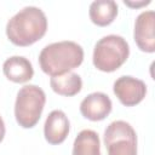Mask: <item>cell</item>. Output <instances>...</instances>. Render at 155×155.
I'll return each instance as SVG.
<instances>
[{"label": "cell", "mask_w": 155, "mask_h": 155, "mask_svg": "<svg viewBox=\"0 0 155 155\" xmlns=\"http://www.w3.org/2000/svg\"><path fill=\"white\" fill-rule=\"evenodd\" d=\"M117 4L113 0H96L91 2L88 16L93 24L107 27L114 22L117 16Z\"/></svg>", "instance_id": "8fae6325"}, {"label": "cell", "mask_w": 155, "mask_h": 155, "mask_svg": "<svg viewBox=\"0 0 155 155\" xmlns=\"http://www.w3.org/2000/svg\"><path fill=\"white\" fill-rule=\"evenodd\" d=\"M113 91L121 104L125 107H134L144 99L147 94V85L140 79L124 75L115 80Z\"/></svg>", "instance_id": "8992f818"}, {"label": "cell", "mask_w": 155, "mask_h": 155, "mask_svg": "<svg viewBox=\"0 0 155 155\" xmlns=\"http://www.w3.org/2000/svg\"><path fill=\"white\" fill-rule=\"evenodd\" d=\"M124 4L125 5H127V6H130V7H132V8H138V7H142V6H147V5H149L150 4V0H147V1H139V2H133V1H124Z\"/></svg>", "instance_id": "5bb4252c"}, {"label": "cell", "mask_w": 155, "mask_h": 155, "mask_svg": "<svg viewBox=\"0 0 155 155\" xmlns=\"http://www.w3.org/2000/svg\"><path fill=\"white\" fill-rule=\"evenodd\" d=\"M2 71L7 80L16 84H24L33 79L34 69L30 61L23 56H12L2 64Z\"/></svg>", "instance_id": "30bf717a"}, {"label": "cell", "mask_w": 155, "mask_h": 155, "mask_svg": "<svg viewBox=\"0 0 155 155\" xmlns=\"http://www.w3.org/2000/svg\"><path fill=\"white\" fill-rule=\"evenodd\" d=\"M46 103V94L36 85H24L17 93L15 117L23 128H33L40 120Z\"/></svg>", "instance_id": "277c9868"}, {"label": "cell", "mask_w": 155, "mask_h": 155, "mask_svg": "<svg viewBox=\"0 0 155 155\" xmlns=\"http://www.w3.org/2000/svg\"><path fill=\"white\" fill-rule=\"evenodd\" d=\"M50 86L53 92L64 97H73L78 94L82 88V80L79 74L69 71L58 76H52Z\"/></svg>", "instance_id": "7c38bea8"}, {"label": "cell", "mask_w": 155, "mask_h": 155, "mask_svg": "<svg viewBox=\"0 0 155 155\" xmlns=\"http://www.w3.org/2000/svg\"><path fill=\"white\" fill-rule=\"evenodd\" d=\"M130 56V45L120 35L110 34L99 39L93 48V65L104 73L117 70Z\"/></svg>", "instance_id": "3957f363"}, {"label": "cell", "mask_w": 155, "mask_h": 155, "mask_svg": "<svg viewBox=\"0 0 155 155\" xmlns=\"http://www.w3.org/2000/svg\"><path fill=\"white\" fill-rule=\"evenodd\" d=\"M70 131V122L68 116L62 110H52L44 125V136L46 142L52 145L61 144L65 140Z\"/></svg>", "instance_id": "9c48e42d"}, {"label": "cell", "mask_w": 155, "mask_h": 155, "mask_svg": "<svg viewBox=\"0 0 155 155\" xmlns=\"http://www.w3.org/2000/svg\"><path fill=\"white\" fill-rule=\"evenodd\" d=\"M155 12L153 10L139 13L134 22L133 39L138 48L143 52H155Z\"/></svg>", "instance_id": "52a82bcc"}, {"label": "cell", "mask_w": 155, "mask_h": 155, "mask_svg": "<svg viewBox=\"0 0 155 155\" xmlns=\"http://www.w3.org/2000/svg\"><path fill=\"white\" fill-rule=\"evenodd\" d=\"M108 155H137V133L124 120L110 122L104 131Z\"/></svg>", "instance_id": "5b68a950"}, {"label": "cell", "mask_w": 155, "mask_h": 155, "mask_svg": "<svg viewBox=\"0 0 155 155\" xmlns=\"http://www.w3.org/2000/svg\"><path fill=\"white\" fill-rule=\"evenodd\" d=\"M71 155H101V140L98 133L92 130L80 131L74 139Z\"/></svg>", "instance_id": "4fadbf2b"}, {"label": "cell", "mask_w": 155, "mask_h": 155, "mask_svg": "<svg viewBox=\"0 0 155 155\" xmlns=\"http://www.w3.org/2000/svg\"><path fill=\"white\" fill-rule=\"evenodd\" d=\"M47 30V18L36 6H25L11 17L6 24V36L16 46L25 47L44 38Z\"/></svg>", "instance_id": "6da1fadb"}, {"label": "cell", "mask_w": 155, "mask_h": 155, "mask_svg": "<svg viewBox=\"0 0 155 155\" xmlns=\"http://www.w3.org/2000/svg\"><path fill=\"white\" fill-rule=\"evenodd\" d=\"M84 61V48L75 41H58L46 45L39 54L41 70L52 76H58L78 68Z\"/></svg>", "instance_id": "7a4b0ae2"}, {"label": "cell", "mask_w": 155, "mask_h": 155, "mask_svg": "<svg viewBox=\"0 0 155 155\" xmlns=\"http://www.w3.org/2000/svg\"><path fill=\"white\" fill-rule=\"evenodd\" d=\"M113 103L103 92H93L86 96L80 103L81 115L91 121H102L111 111Z\"/></svg>", "instance_id": "ba28073f"}, {"label": "cell", "mask_w": 155, "mask_h": 155, "mask_svg": "<svg viewBox=\"0 0 155 155\" xmlns=\"http://www.w3.org/2000/svg\"><path fill=\"white\" fill-rule=\"evenodd\" d=\"M5 132H6V128H5V122L2 120V117L0 116V143L2 142L4 137H5Z\"/></svg>", "instance_id": "9a60e30c"}]
</instances>
